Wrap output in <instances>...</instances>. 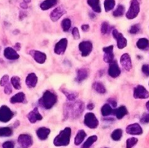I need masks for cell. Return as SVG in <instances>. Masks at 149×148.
Instances as JSON below:
<instances>
[{
	"label": "cell",
	"instance_id": "44dd1931",
	"mask_svg": "<svg viewBox=\"0 0 149 148\" xmlns=\"http://www.w3.org/2000/svg\"><path fill=\"white\" fill-rule=\"evenodd\" d=\"M50 133V129L46 127H41L36 131V135L40 140H45L47 139Z\"/></svg>",
	"mask_w": 149,
	"mask_h": 148
},
{
	"label": "cell",
	"instance_id": "9a60e30c",
	"mask_svg": "<svg viewBox=\"0 0 149 148\" xmlns=\"http://www.w3.org/2000/svg\"><path fill=\"white\" fill-rule=\"evenodd\" d=\"M66 11L63 7H58L55 9H54L50 13V19L52 21L56 22L57 20H59L64 14H65Z\"/></svg>",
	"mask_w": 149,
	"mask_h": 148
},
{
	"label": "cell",
	"instance_id": "52a82bcc",
	"mask_svg": "<svg viewBox=\"0 0 149 148\" xmlns=\"http://www.w3.org/2000/svg\"><path fill=\"white\" fill-rule=\"evenodd\" d=\"M112 35H113V38L117 41V46L119 49H124L126 47L127 44V41L126 38L123 36L121 33L118 31L116 29H113L112 30Z\"/></svg>",
	"mask_w": 149,
	"mask_h": 148
},
{
	"label": "cell",
	"instance_id": "30bf717a",
	"mask_svg": "<svg viewBox=\"0 0 149 148\" xmlns=\"http://www.w3.org/2000/svg\"><path fill=\"white\" fill-rule=\"evenodd\" d=\"M133 95L135 99H147L149 97V92L143 86L138 85L134 89Z\"/></svg>",
	"mask_w": 149,
	"mask_h": 148
},
{
	"label": "cell",
	"instance_id": "8992f818",
	"mask_svg": "<svg viewBox=\"0 0 149 148\" xmlns=\"http://www.w3.org/2000/svg\"><path fill=\"white\" fill-rule=\"evenodd\" d=\"M14 116L13 111L7 106L3 105L0 107V122L7 123Z\"/></svg>",
	"mask_w": 149,
	"mask_h": 148
},
{
	"label": "cell",
	"instance_id": "ffe728a7",
	"mask_svg": "<svg viewBox=\"0 0 149 148\" xmlns=\"http://www.w3.org/2000/svg\"><path fill=\"white\" fill-rule=\"evenodd\" d=\"M37 81L38 78L34 73H29L27 75V77H26V84L27 86L29 87V88H34L36 86V84H37Z\"/></svg>",
	"mask_w": 149,
	"mask_h": 148
},
{
	"label": "cell",
	"instance_id": "f1b7e54d",
	"mask_svg": "<svg viewBox=\"0 0 149 148\" xmlns=\"http://www.w3.org/2000/svg\"><path fill=\"white\" fill-rule=\"evenodd\" d=\"M101 113L103 116H109L113 113V109L109 103H106L102 107Z\"/></svg>",
	"mask_w": 149,
	"mask_h": 148
},
{
	"label": "cell",
	"instance_id": "60d3db41",
	"mask_svg": "<svg viewBox=\"0 0 149 148\" xmlns=\"http://www.w3.org/2000/svg\"><path fill=\"white\" fill-rule=\"evenodd\" d=\"M110 30V25L107 22H103L101 25V33L103 34H106Z\"/></svg>",
	"mask_w": 149,
	"mask_h": 148
},
{
	"label": "cell",
	"instance_id": "1f68e13d",
	"mask_svg": "<svg viewBox=\"0 0 149 148\" xmlns=\"http://www.w3.org/2000/svg\"><path fill=\"white\" fill-rule=\"evenodd\" d=\"M122 135H123V131L120 129H115L111 133V138L114 141H119L121 139V138L122 137Z\"/></svg>",
	"mask_w": 149,
	"mask_h": 148
},
{
	"label": "cell",
	"instance_id": "e0dca14e",
	"mask_svg": "<svg viewBox=\"0 0 149 148\" xmlns=\"http://www.w3.org/2000/svg\"><path fill=\"white\" fill-rule=\"evenodd\" d=\"M126 132L131 135H141L143 133V129L138 123H132L127 126Z\"/></svg>",
	"mask_w": 149,
	"mask_h": 148
},
{
	"label": "cell",
	"instance_id": "4dcf8cb0",
	"mask_svg": "<svg viewBox=\"0 0 149 148\" xmlns=\"http://www.w3.org/2000/svg\"><path fill=\"white\" fill-rule=\"evenodd\" d=\"M93 87L97 93H100V94H105L106 92V87L104 86L103 84L101 82H95L93 84Z\"/></svg>",
	"mask_w": 149,
	"mask_h": 148
},
{
	"label": "cell",
	"instance_id": "603a6c76",
	"mask_svg": "<svg viewBox=\"0 0 149 148\" xmlns=\"http://www.w3.org/2000/svg\"><path fill=\"white\" fill-rule=\"evenodd\" d=\"M113 113L117 119H122L127 114V109L125 106H121L118 108L113 110Z\"/></svg>",
	"mask_w": 149,
	"mask_h": 148
},
{
	"label": "cell",
	"instance_id": "d4e9b609",
	"mask_svg": "<svg viewBox=\"0 0 149 148\" xmlns=\"http://www.w3.org/2000/svg\"><path fill=\"white\" fill-rule=\"evenodd\" d=\"M87 4L95 12L99 13L101 12L100 0H87Z\"/></svg>",
	"mask_w": 149,
	"mask_h": 148
},
{
	"label": "cell",
	"instance_id": "11a10c76",
	"mask_svg": "<svg viewBox=\"0 0 149 148\" xmlns=\"http://www.w3.org/2000/svg\"><path fill=\"white\" fill-rule=\"evenodd\" d=\"M31 0H23V1L26 2V3H27V4H28V3L31 2Z\"/></svg>",
	"mask_w": 149,
	"mask_h": 148
},
{
	"label": "cell",
	"instance_id": "c3c4849f",
	"mask_svg": "<svg viewBox=\"0 0 149 148\" xmlns=\"http://www.w3.org/2000/svg\"><path fill=\"white\" fill-rule=\"evenodd\" d=\"M108 102H109V104H110L112 107H116V102L114 100H113V99H109V100H108Z\"/></svg>",
	"mask_w": 149,
	"mask_h": 148
},
{
	"label": "cell",
	"instance_id": "ab89813d",
	"mask_svg": "<svg viewBox=\"0 0 149 148\" xmlns=\"http://www.w3.org/2000/svg\"><path fill=\"white\" fill-rule=\"evenodd\" d=\"M140 30H141V26L139 24H135L131 26L129 31L131 34H137L138 32H140Z\"/></svg>",
	"mask_w": 149,
	"mask_h": 148
},
{
	"label": "cell",
	"instance_id": "484cf974",
	"mask_svg": "<svg viewBox=\"0 0 149 148\" xmlns=\"http://www.w3.org/2000/svg\"><path fill=\"white\" fill-rule=\"evenodd\" d=\"M25 99H26V96H25L24 93L19 92L11 97L10 102L13 103V104H15V103H22L24 102Z\"/></svg>",
	"mask_w": 149,
	"mask_h": 148
},
{
	"label": "cell",
	"instance_id": "db71d44e",
	"mask_svg": "<svg viewBox=\"0 0 149 148\" xmlns=\"http://www.w3.org/2000/svg\"><path fill=\"white\" fill-rule=\"evenodd\" d=\"M146 108H147V110H148V113H149V101L147 102L146 104Z\"/></svg>",
	"mask_w": 149,
	"mask_h": 148
},
{
	"label": "cell",
	"instance_id": "d590c367",
	"mask_svg": "<svg viewBox=\"0 0 149 148\" xmlns=\"http://www.w3.org/2000/svg\"><path fill=\"white\" fill-rule=\"evenodd\" d=\"M13 134V129L10 127L0 128V136H10Z\"/></svg>",
	"mask_w": 149,
	"mask_h": 148
},
{
	"label": "cell",
	"instance_id": "6da1fadb",
	"mask_svg": "<svg viewBox=\"0 0 149 148\" xmlns=\"http://www.w3.org/2000/svg\"><path fill=\"white\" fill-rule=\"evenodd\" d=\"M84 104L81 101H76L75 102L66 103L64 105V115L65 118H77L84 111Z\"/></svg>",
	"mask_w": 149,
	"mask_h": 148
},
{
	"label": "cell",
	"instance_id": "3957f363",
	"mask_svg": "<svg viewBox=\"0 0 149 148\" xmlns=\"http://www.w3.org/2000/svg\"><path fill=\"white\" fill-rule=\"evenodd\" d=\"M58 97L50 91H46L39 100V103L47 110L51 109L57 102Z\"/></svg>",
	"mask_w": 149,
	"mask_h": 148
},
{
	"label": "cell",
	"instance_id": "cb8c5ba5",
	"mask_svg": "<svg viewBox=\"0 0 149 148\" xmlns=\"http://www.w3.org/2000/svg\"><path fill=\"white\" fill-rule=\"evenodd\" d=\"M57 2L58 0H45L43 2L41 3L40 8L42 10H47L56 5Z\"/></svg>",
	"mask_w": 149,
	"mask_h": 148
},
{
	"label": "cell",
	"instance_id": "816d5d0a",
	"mask_svg": "<svg viewBox=\"0 0 149 148\" xmlns=\"http://www.w3.org/2000/svg\"><path fill=\"white\" fill-rule=\"evenodd\" d=\"M95 107V105L93 103H89L88 104H87V109L88 110H93Z\"/></svg>",
	"mask_w": 149,
	"mask_h": 148
},
{
	"label": "cell",
	"instance_id": "2e32d148",
	"mask_svg": "<svg viewBox=\"0 0 149 148\" xmlns=\"http://www.w3.org/2000/svg\"><path fill=\"white\" fill-rule=\"evenodd\" d=\"M108 72H109V75L112 78H117L118 76H119L121 73V70L116 61H113L111 62Z\"/></svg>",
	"mask_w": 149,
	"mask_h": 148
},
{
	"label": "cell",
	"instance_id": "8d00e7d4",
	"mask_svg": "<svg viewBox=\"0 0 149 148\" xmlns=\"http://www.w3.org/2000/svg\"><path fill=\"white\" fill-rule=\"evenodd\" d=\"M71 26V20L68 18H65L61 23V27H62V29L63 31L67 32L69 30Z\"/></svg>",
	"mask_w": 149,
	"mask_h": 148
},
{
	"label": "cell",
	"instance_id": "7402d4cb",
	"mask_svg": "<svg viewBox=\"0 0 149 148\" xmlns=\"http://www.w3.org/2000/svg\"><path fill=\"white\" fill-rule=\"evenodd\" d=\"M88 77V71L86 68H80L77 71L76 81L77 82H82Z\"/></svg>",
	"mask_w": 149,
	"mask_h": 148
},
{
	"label": "cell",
	"instance_id": "bcb514c9",
	"mask_svg": "<svg viewBox=\"0 0 149 148\" xmlns=\"http://www.w3.org/2000/svg\"><path fill=\"white\" fill-rule=\"evenodd\" d=\"M4 93H5L6 94H10L12 93V87H11V85H10V84L9 83V84H7V85L4 86Z\"/></svg>",
	"mask_w": 149,
	"mask_h": 148
},
{
	"label": "cell",
	"instance_id": "277c9868",
	"mask_svg": "<svg viewBox=\"0 0 149 148\" xmlns=\"http://www.w3.org/2000/svg\"><path fill=\"white\" fill-rule=\"evenodd\" d=\"M140 12V3L138 0H132L130 2V7L126 14L127 18L129 20L135 18Z\"/></svg>",
	"mask_w": 149,
	"mask_h": 148
},
{
	"label": "cell",
	"instance_id": "f5cc1de1",
	"mask_svg": "<svg viewBox=\"0 0 149 148\" xmlns=\"http://www.w3.org/2000/svg\"><path fill=\"white\" fill-rule=\"evenodd\" d=\"M15 48L17 49V50H20V44L19 43H17L15 44Z\"/></svg>",
	"mask_w": 149,
	"mask_h": 148
},
{
	"label": "cell",
	"instance_id": "5b68a950",
	"mask_svg": "<svg viewBox=\"0 0 149 148\" xmlns=\"http://www.w3.org/2000/svg\"><path fill=\"white\" fill-rule=\"evenodd\" d=\"M84 123L90 129H96L99 125L98 120L93 113H88L85 115Z\"/></svg>",
	"mask_w": 149,
	"mask_h": 148
},
{
	"label": "cell",
	"instance_id": "ba28073f",
	"mask_svg": "<svg viewBox=\"0 0 149 148\" xmlns=\"http://www.w3.org/2000/svg\"><path fill=\"white\" fill-rule=\"evenodd\" d=\"M17 142H18L20 146L22 147L23 148H29L31 147L32 145H33L32 137L29 134H26V133L20 134L18 136Z\"/></svg>",
	"mask_w": 149,
	"mask_h": 148
},
{
	"label": "cell",
	"instance_id": "f6af8a7d",
	"mask_svg": "<svg viewBox=\"0 0 149 148\" xmlns=\"http://www.w3.org/2000/svg\"><path fill=\"white\" fill-rule=\"evenodd\" d=\"M2 147L3 148H14L15 145L13 142H11V141H7V142L3 143Z\"/></svg>",
	"mask_w": 149,
	"mask_h": 148
},
{
	"label": "cell",
	"instance_id": "9c48e42d",
	"mask_svg": "<svg viewBox=\"0 0 149 148\" xmlns=\"http://www.w3.org/2000/svg\"><path fill=\"white\" fill-rule=\"evenodd\" d=\"M93 44L89 41H84L79 43V49L82 57H87L93 51Z\"/></svg>",
	"mask_w": 149,
	"mask_h": 148
},
{
	"label": "cell",
	"instance_id": "9f6ffc18",
	"mask_svg": "<svg viewBox=\"0 0 149 148\" xmlns=\"http://www.w3.org/2000/svg\"><path fill=\"white\" fill-rule=\"evenodd\" d=\"M106 148H107V147H106Z\"/></svg>",
	"mask_w": 149,
	"mask_h": 148
},
{
	"label": "cell",
	"instance_id": "d6a6232c",
	"mask_svg": "<svg viewBox=\"0 0 149 148\" xmlns=\"http://www.w3.org/2000/svg\"><path fill=\"white\" fill-rule=\"evenodd\" d=\"M11 84L13 86L15 89L19 90L21 89V85H20V78L18 76H13L11 78Z\"/></svg>",
	"mask_w": 149,
	"mask_h": 148
},
{
	"label": "cell",
	"instance_id": "7c38bea8",
	"mask_svg": "<svg viewBox=\"0 0 149 148\" xmlns=\"http://www.w3.org/2000/svg\"><path fill=\"white\" fill-rule=\"evenodd\" d=\"M103 52H104V55H103V60L107 63H111L113 61L114 59V55H113V46L111 45V46H106L103 49Z\"/></svg>",
	"mask_w": 149,
	"mask_h": 148
},
{
	"label": "cell",
	"instance_id": "e575fe53",
	"mask_svg": "<svg viewBox=\"0 0 149 148\" xmlns=\"http://www.w3.org/2000/svg\"><path fill=\"white\" fill-rule=\"evenodd\" d=\"M125 11V8L122 4H119V5L117 6L116 10L113 11V15L114 17H121L124 15Z\"/></svg>",
	"mask_w": 149,
	"mask_h": 148
},
{
	"label": "cell",
	"instance_id": "f546056e",
	"mask_svg": "<svg viewBox=\"0 0 149 148\" xmlns=\"http://www.w3.org/2000/svg\"><path fill=\"white\" fill-rule=\"evenodd\" d=\"M97 140V136L96 135H93L90 136V137L87 138V140L85 141L84 144H83L81 148H90V147Z\"/></svg>",
	"mask_w": 149,
	"mask_h": 148
},
{
	"label": "cell",
	"instance_id": "8fae6325",
	"mask_svg": "<svg viewBox=\"0 0 149 148\" xmlns=\"http://www.w3.org/2000/svg\"><path fill=\"white\" fill-rule=\"evenodd\" d=\"M67 45H68V40H67V39H65V38L61 39L55 44L54 52L57 55H63V54L65 53V50H66Z\"/></svg>",
	"mask_w": 149,
	"mask_h": 148
},
{
	"label": "cell",
	"instance_id": "7bdbcfd3",
	"mask_svg": "<svg viewBox=\"0 0 149 148\" xmlns=\"http://www.w3.org/2000/svg\"><path fill=\"white\" fill-rule=\"evenodd\" d=\"M9 83H10L9 82V76L7 75H4L0 80V85L1 86H4L7 85Z\"/></svg>",
	"mask_w": 149,
	"mask_h": 148
},
{
	"label": "cell",
	"instance_id": "ac0fdd59",
	"mask_svg": "<svg viewBox=\"0 0 149 148\" xmlns=\"http://www.w3.org/2000/svg\"><path fill=\"white\" fill-rule=\"evenodd\" d=\"M28 119L30 121V123H36L38 120H42V115L40 114V113L39 112V110H38L37 107H35L33 110L30 112V113L28 114L27 115Z\"/></svg>",
	"mask_w": 149,
	"mask_h": 148
},
{
	"label": "cell",
	"instance_id": "681fc988",
	"mask_svg": "<svg viewBox=\"0 0 149 148\" xmlns=\"http://www.w3.org/2000/svg\"><path fill=\"white\" fill-rule=\"evenodd\" d=\"M81 30L84 32H87L90 30V26L87 24H84L81 26Z\"/></svg>",
	"mask_w": 149,
	"mask_h": 148
},
{
	"label": "cell",
	"instance_id": "836d02e7",
	"mask_svg": "<svg viewBox=\"0 0 149 148\" xmlns=\"http://www.w3.org/2000/svg\"><path fill=\"white\" fill-rule=\"evenodd\" d=\"M115 0H105L104 1V8L106 12H109L113 10L115 7Z\"/></svg>",
	"mask_w": 149,
	"mask_h": 148
},
{
	"label": "cell",
	"instance_id": "83f0119b",
	"mask_svg": "<svg viewBox=\"0 0 149 148\" xmlns=\"http://www.w3.org/2000/svg\"><path fill=\"white\" fill-rule=\"evenodd\" d=\"M136 45L138 49H142V50L146 49L149 47V40L146 38H141L137 41Z\"/></svg>",
	"mask_w": 149,
	"mask_h": 148
},
{
	"label": "cell",
	"instance_id": "7a4b0ae2",
	"mask_svg": "<svg viewBox=\"0 0 149 148\" xmlns=\"http://www.w3.org/2000/svg\"><path fill=\"white\" fill-rule=\"evenodd\" d=\"M71 136V128L66 127L61 131L59 134L54 139L53 144L56 147L67 146L69 145Z\"/></svg>",
	"mask_w": 149,
	"mask_h": 148
},
{
	"label": "cell",
	"instance_id": "d6986e66",
	"mask_svg": "<svg viewBox=\"0 0 149 148\" xmlns=\"http://www.w3.org/2000/svg\"><path fill=\"white\" fill-rule=\"evenodd\" d=\"M4 56L7 59H10V60H15L19 58V55L17 53L15 49L12 47H7L4 50Z\"/></svg>",
	"mask_w": 149,
	"mask_h": 148
},
{
	"label": "cell",
	"instance_id": "ee69618b",
	"mask_svg": "<svg viewBox=\"0 0 149 148\" xmlns=\"http://www.w3.org/2000/svg\"><path fill=\"white\" fill-rule=\"evenodd\" d=\"M141 122L143 124L149 123V113H146L143 115L141 118Z\"/></svg>",
	"mask_w": 149,
	"mask_h": 148
},
{
	"label": "cell",
	"instance_id": "f907efd6",
	"mask_svg": "<svg viewBox=\"0 0 149 148\" xmlns=\"http://www.w3.org/2000/svg\"><path fill=\"white\" fill-rule=\"evenodd\" d=\"M20 7L23 9H27L28 8V4L26 2H25V1H23V2L20 3Z\"/></svg>",
	"mask_w": 149,
	"mask_h": 148
},
{
	"label": "cell",
	"instance_id": "4316f807",
	"mask_svg": "<svg viewBox=\"0 0 149 148\" xmlns=\"http://www.w3.org/2000/svg\"><path fill=\"white\" fill-rule=\"evenodd\" d=\"M86 136H87V133H85L84 130H79L77 133V136H76L75 139H74V144L76 145H81V142L84 141V139H85Z\"/></svg>",
	"mask_w": 149,
	"mask_h": 148
},
{
	"label": "cell",
	"instance_id": "b9f144b4",
	"mask_svg": "<svg viewBox=\"0 0 149 148\" xmlns=\"http://www.w3.org/2000/svg\"><path fill=\"white\" fill-rule=\"evenodd\" d=\"M72 36H73V37H74V39H76V40H78V39H79L80 34H79V31L78 28L75 27L73 28Z\"/></svg>",
	"mask_w": 149,
	"mask_h": 148
},
{
	"label": "cell",
	"instance_id": "7dc6e473",
	"mask_svg": "<svg viewBox=\"0 0 149 148\" xmlns=\"http://www.w3.org/2000/svg\"><path fill=\"white\" fill-rule=\"evenodd\" d=\"M142 71L146 75H149V65H143L142 67Z\"/></svg>",
	"mask_w": 149,
	"mask_h": 148
},
{
	"label": "cell",
	"instance_id": "4fadbf2b",
	"mask_svg": "<svg viewBox=\"0 0 149 148\" xmlns=\"http://www.w3.org/2000/svg\"><path fill=\"white\" fill-rule=\"evenodd\" d=\"M30 55L33 58L35 61L39 64H43L47 59L46 54L38 50H31L30 52Z\"/></svg>",
	"mask_w": 149,
	"mask_h": 148
},
{
	"label": "cell",
	"instance_id": "74e56055",
	"mask_svg": "<svg viewBox=\"0 0 149 148\" xmlns=\"http://www.w3.org/2000/svg\"><path fill=\"white\" fill-rule=\"evenodd\" d=\"M62 92L65 94V95L66 96L67 99H68L69 101H74V100H76V98L77 97V96H78V94H77V93L69 92V91H65V89L63 90Z\"/></svg>",
	"mask_w": 149,
	"mask_h": 148
},
{
	"label": "cell",
	"instance_id": "5bb4252c",
	"mask_svg": "<svg viewBox=\"0 0 149 148\" xmlns=\"http://www.w3.org/2000/svg\"><path fill=\"white\" fill-rule=\"evenodd\" d=\"M120 62L122 64V66L123 67L124 69L127 71H130L132 68V60L131 57L128 54L125 53L122 55L120 58Z\"/></svg>",
	"mask_w": 149,
	"mask_h": 148
},
{
	"label": "cell",
	"instance_id": "f35d334b",
	"mask_svg": "<svg viewBox=\"0 0 149 148\" xmlns=\"http://www.w3.org/2000/svg\"><path fill=\"white\" fill-rule=\"evenodd\" d=\"M138 142V139L135 137H131L127 140L126 147L127 148H132Z\"/></svg>",
	"mask_w": 149,
	"mask_h": 148
}]
</instances>
